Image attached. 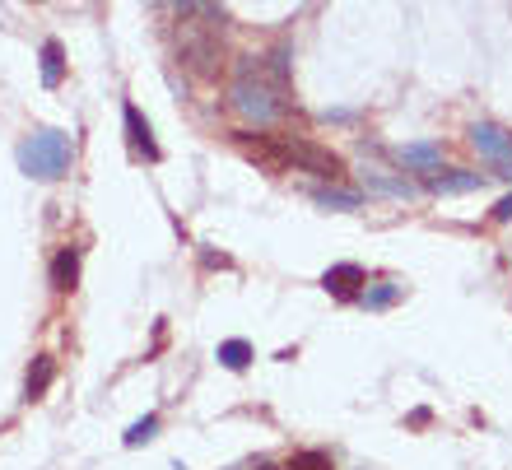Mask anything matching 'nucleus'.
I'll return each instance as SVG.
<instances>
[{
    "instance_id": "f257e3e1",
    "label": "nucleus",
    "mask_w": 512,
    "mask_h": 470,
    "mask_svg": "<svg viewBox=\"0 0 512 470\" xmlns=\"http://www.w3.org/2000/svg\"><path fill=\"white\" fill-rule=\"evenodd\" d=\"M229 103L233 112L252 126H275V121L289 112L280 94H275V84L266 80V66H261V56H238L233 61V84H229Z\"/></svg>"
},
{
    "instance_id": "f03ea898",
    "label": "nucleus",
    "mask_w": 512,
    "mask_h": 470,
    "mask_svg": "<svg viewBox=\"0 0 512 470\" xmlns=\"http://www.w3.org/2000/svg\"><path fill=\"white\" fill-rule=\"evenodd\" d=\"M173 52L196 80H215L224 66V28L205 24V19H177Z\"/></svg>"
},
{
    "instance_id": "7ed1b4c3",
    "label": "nucleus",
    "mask_w": 512,
    "mask_h": 470,
    "mask_svg": "<svg viewBox=\"0 0 512 470\" xmlns=\"http://www.w3.org/2000/svg\"><path fill=\"white\" fill-rule=\"evenodd\" d=\"M70 159H75V145H70V135L56 131V126H42V131L19 140V173L33 177V182H56V177H66Z\"/></svg>"
},
{
    "instance_id": "20e7f679",
    "label": "nucleus",
    "mask_w": 512,
    "mask_h": 470,
    "mask_svg": "<svg viewBox=\"0 0 512 470\" xmlns=\"http://www.w3.org/2000/svg\"><path fill=\"white\" fill-rule=\"evenodd\" d=\"M424 187L438 191V196H466V191L485 187V173H471V168H433V173H424Z\"/></svg>"
},
{
    "instance_id": "39448f33",
    "label": "nucleus",
    "mask_w": 512,
    "mask_h": 470,
    "mask_svg": "<svg viewBox=\"0 0 512 470\" xmlns=\"http://www.w3.org/2000/svg\"><path fill=\"white\" fill-rule=\"evenodd\" d=\"M122 121H126V145H131L135 159L159 163V140H154V131H149V121L140 117V108H135V103H126V108H122Z\"/></svg>"
},
{
    "instance_id": "423d86ee",
    "label": "nucleus",
    "mask_w": 512,
    "mask_h": 470,
    "mask_svg": "<svg viewBox=\"0 0 512 470\" xmlns=\"http://www.w3.org/2000/svg\"><path fill=\"white\" fill-rule=\"evenodd\" d=\"M471 145L480 149L489 163L512 159V135L503 131V126H494V121H475V126H471Z\"/></svg>"
},
{
    "instance_id": "0eeeda50",
    "label": "nucleus",
    "mask_w": 512,
    "mask_h": 470,
    "mask_svg": "<svg viewBox=\"0 0 512 470\" xmlns=\"http://www.w3.org/2000/svg\"><path fill=\"white\" fill-rule=\"evenodd\" d=\"M359 284L368 280H364V266H354V261H340V266H331L322 275V289L331 298H359Z\"/></svg>"
},
{
    "instance_id": "6e6552de",
    "label": "nucleus",
    "mask_w": 512,
    "mask_h": 470,
    "mask_svg": "<svg viewBox=\"0 0 512 470\" xmlns=\"http://www.w3.org/2000/svg\"><path fill=\"white\" fill-rule=\"evenodd\" d=\"M75 284H80V247H61V252L52 256V289L70 294Z\"/></svg>"
},
{
    "instance_id": "1a4fd4ad",
    "label": "nucleus",
    "mask_w": 512,
    "mask_h": 470,
    "mask_svg": "<svg viewBox=\"0 0 512 470\" xmlns=\"http://www.w3.org/2000/svg\"><path fill=\"white\" fill-rule=\"evenodd\" d=\"M38 61H42V84H47V89H56V84L66 80V47H61L56 38L42 42Z\"/></svg>"
},
{
    "instance_id": "9d476101",
    "label": "nucleus",
    "mask_w": 512,
    "mask_h": 470,
    "mask_svg": "<svg viewBox=\"0 0 512 470\" xmlns=\"http://www.w3.org/2000/svg\"><path fill=\"white\" fill-rule=\"evenodd\" d=\"M177 19H205V24L224 28V5L219 0H168Z\"/></svg>"
},
{
    "instance_id": "9b49d317",
    "label": "nucleus",
    "mask_w": 512,
    "mask_h": 470,
    "mask_svg": "<svg viewBox=\"0 0 512 470\" xmlns=\"http://www.w3.org/2000/svg\"><path fill=\"white\" fill-rule=\"evenodd\" d=\"M401 163H405V168H415V173H433V168H443V145H429V140L405 145L401 149Z\"/></svg>"
},
{
    "instance_id": "f8f14e48",
    "label": "nucleus",
    "mask_w": 512,
    "mask_h": 470,
    "mask_svg": "<svg viewBox=\"0 0 512 470\" xmlns=\"http://www.w3.org/2000/svg\"><path fill=\"white\" fill-rule=\"evenodd\" d=\"M312 205H322V210H359V205H364V196L331 182V187H312Z\"/></svg>"
},
{
    "instance_id": "ddd939ff",
    "label": "nucleus",
    "mask_w": 512,
    "mask_h": 470,
    "mask_svg": "<svg viewBox=\"0 0 512 470\" xmlns=\"http://www.w3.org/2000/svg\"><path fill=\"white\" fill-rule=\"evenodd\" d=\"M52 377H56V363L47 359V354H42V359H33V368H28V377H24V401H38V396H47Z\"/></svg>"
},
{
    "instance_id": "4468645a",
    "label": "nucleus",
    "mask_w": 512,
    "mask_h": 470,
    "mask_svg": "<svg viewBox=\"0 0 512 470\" xmlns=\"http://www.w3.org/2000/svg\"><path fill=\"white\" fill-rule=\"evenodd\" d=\"M364 187L368 191H382V196H401V201H410V196H415V187H410L405 177H387V173H378V168H368V173H364Z\"/></svg>"
},
{
    "instance_id": "2eb2a0df",
    "label": "nucleus",
    "mask_w": 512,
    "mask_h": 470,
    "mask_svg": "<svg viewBox=\"0 0 512 470\" xmlns=\"http://www.w3.org/2000/svg\"><path fill=\"white\" fill-rule=\"evenodd\" d=\"M219 363H224L229 373H243L247 363H252V345H247V340H224V345H219Z\"/></svg>"
},
{
    "instance_id": "dca6fc26",
    "label": "nucleus",
    "mask_w": 512,
    "mask_h": 470,
    "mask_svg": "<svg viewBox=\"0 0 512 470\" xmlns=\"http://www.w3.org/2000/svg\"><path fill=\"white\" fill-rule=\"evenodd\" d=\"M396 298H401V284H378V289H364V294H359V303H364L368 312H387Z\"/></svg>"
},
{
    "instance_id": "f3484780",
    "label": "nucleus",
    "mask_w": 512,
    "mask_h": 470,
    "mask_svg": "<svg viewBox=\"0 0 512 470\" xmlns=\"http://www.w3.org/2000/svg\"><path fill=\"white\" fill-rule=\"evenodd\" d=\"M159 433V415H145V419H135L131 429H126V447H140V443H149Z\"/></svg>"
},
{
    "instance_id": "a211bd4d",
    "label": "nucleus",
    "mask_w": 512,
    "mask_h": 470,
    "mask_svg": "<svg viewBox=\"0 0 512 470\" xmlns=\"http://www.w3.org/2000/svg\"><path fill=\"white\" fill-rule=\"evenodd\" d=\"M289 470H336L326 452H294L289 457Z\"/></svg>"
},
{
    "instance_id": "6ab92c4d",
    "label": "nucleus",
    "mask_w": 512,
    "mask_h": 470,
    "mask_svg": "<svg viewBox=\"0 0 512 470\" xmlns=\"http://www.w3.org/2000/svg\"><path fill=\"white\" fill-rule=\"evenodd\" d=\"M508 219H512V191L503 196L499 205H494V224H508Z\"/></svg>"
},
{
    "instance_id": "aec40b11",
    "label": "nucleus",
    "mask_w": 512,
    "mask_h": 470,
    "mask_svg": "<svg viewBox=\"0 0 512 470\" xmlns=\"http://www.w3.org/2000/svg\"><path fill=\"white\" fill-rule=\"evenodd\" d=\"M494 168H499V177H508V182H512V159H503V163H494Z\"/></svg>"
}]
</instances>
